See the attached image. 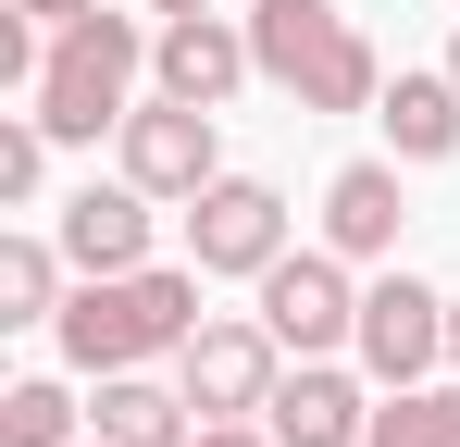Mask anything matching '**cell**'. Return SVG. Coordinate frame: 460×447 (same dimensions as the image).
<instances>
[{"label": "cell", "mask_w": 460, "mask_h": 447, "mask_svg": "<svg viewBox=\"0 0 460 447\" xmlns=\"http://www.w3.org/2000/svg\"><path fill=\"white\" fill-rule=\"evenodd\" d=\"M199 323H212V311H199V261H187V274H174V261H137V274H87V286L63 298V323H50V348L100 385V372L174 361Z\"/></svg>", "instance_id": "cell-1"}, {"label": "cell", "mask_w": 460, "mask_h": 447, "mask_svg": "<svg viewBox=\"0 0 460 447\" xmlns=\"http://www.w3.org/2000/svg\"><path fill=\"white\" fill-rule=\"evenodd\" d=\"M150 38H162V25H137V13H75V25H50V63H38V87H25V112H38L63 149L125 137Z\"/></svg>", "instance_id": "cell-2"}, {"label": "cell", "mask_w": 460, "mask_h": 447, "mask_svg": "<svg viewBox=\"0 0 460 447\" xmlns=\"http://www.w3.org/2000/svg\"><path fill=\"white\" fill-rule=\"evenodd\" d=\"M249 50H261V74H274L299 112H374L385 100L374 38H361L336 0H249Z\"/></svg>", "instance_id": "cell-3"}, {"label": "cell", "mask_w": 460, "mask_h": 447, "mask_svg": "<svg viewBox=\"0 0 460 447\" xmlns=\"http://www.w3.org/2000/svg\"><path fill=\"white\" fill-rule=\"evenodd\" d=\"M112 162H125V174H137L150 199H174V212H187V199H199V187L225 174V125H212L199 100H174V87H162V100H137V112H125Z\"/></svg>", "instance_id": "cell-4"}, {"label": "cell", "mask_w": 460, "mask_h": 447, "mask_svg": "<svg viewBox=\"0 0 460 447\" xmlns=\"http://www.w3.org/2000/svg\"><path fill=\"white\" fill-rule=\"evenodd\" d=\"M261 323L287 336V361H336L361 336V286H349V249H287L261 274Z\"/></svg>", "instance_id": "cell-5"}, {"label": "cell", "mask_w": 460, "mask_h": 447, "mask_svg": "<svg viewBox=\"0 0 460 447\" xmlns=\"http://www.w3.org/2000/svg\"><path fill=\"white\" fill-rule=\"evenodd\" d=\"M187 261H199V274H249V286H261V274L287 261V199H274L261 174H212V187L187 199Z\"/></svg>", "instance_id": "cell-6"}, {"label": "cell", "mask_w": 460, "mask_h": 447, "mask_svg": "<svg viewBox=\"0 0 460 447\" xmlns=\"http://www.w3.org/2000/svg\"><path fill=\"white\" fill-rule=\"evenodd\" d=\"M349 348H361L374 385H423V372L448 361V298L423 286V274H398V261H385L374 286H361V336H349Z\"/></svg>", "instance_id": "cell-7"}, {"label": "cell", "mask_w": 460, "mask_h": 447, "mask_svg": "<svg viewBox=\"0 0 460 447\" xmlns=\"http://www.w3.org/2000/svg\"><path fill=\"white\" fill-rule=\"evenodd\" d=\"M174 385L199 398V423H225V410H261L274 385H287V336L249 311V323H199L187 348H174Z\"/></svg>", "instance_id": "cell-8"}, {"label": "cell", "mask_w": 460, "mask_h": 447, "mask_svg": "<svg viewBox=\"0 0 460 447\" xmlns=\"http://www.w3.org/2000/svg\"><path fill=\"white\" fill-rule=\"evenodd\" d=\"M150 74L174 87V100H199V112H225L236 87L261 74V50H249V13H174L150 38Z\"/></svg>", "instance_id": "cell-9"}, {"label": "cell", "mask_w": 460, "mask_h": 447, "mask_svg": "<svg viewBox=\"0 0 460 447\" xmlns=\"http://www.w3.org/2000/svg\"><path fill=\"white\" fill-rule=\"evenodd\" d=\"M50 236H63V261H75V274H137V261H150V187H137V174L75 187V199L50 212Z\"/></svg>", "instance_id": "cell-10"}, {"label": "cell", "mask_w": 460, "mask_h": 447, "mask_svg": "<svg viewBox=\"0 0 460 447\" xmlns=\"http://www.w3.org/2000/svg\"><path fill=\"white\" fill-rule=\"evenodd\" d=\"M261 423H274V447H361L374 435V398H361V372L299 361L274 398H261Z\"/></svg>", "instance_id": "cell-11"}, {"label": "cell", "mask_w": 460, "mask_h": 447, "mask_svg": "<svg viewBox=\"0 0 460 447\" xmlns=\"http://www.w3.org/2000/svg\"><path fill=\"white\" fill-rule=\"evenodd\" d=\"M398 149L385 162H336L323 174V249H349V261H398Z\"/></svg>", "instance_id": "cell-12"}, {"label": "cell", "mask_w": 460, "mask_h": 447, "mask_svg": "<svg viewBox=\"0 0 460 447\" xmlns=\"http://www.w3.org/2000/svg\"><path fill=\"white\" fill-rule=\"evenodd\" d=\"M87 435H100V447H187V435H199V398H187V385H162L150 361H137V372H100Z\"/></svg>", "instance_id": "cell-13"}, {"label": "cell", "mask_w": 460, "mask_h": 447, "mask_svg": "<svg viewBox=\"0 0 460 447\" xmlns=\"http://www.w3.org/2000/svg\"><path fill=\"white\" fill-rule=\"evenodd\" d=\"M374 125H385L398 162H448V149H460V74H385Z\"/></svg>", "instance_id": "cell-14"}, {"label": "cell", "mask_w": 460, "mask_h": 447, "mask_svg": "<svg viewBox=\"0 0 460 447\" xmlns=\"http://www.w3.org/2000/svg\"><path fill=\"white\" fill-rule=\"evenodd\" d=\"M0 323H63V236L38 224L0 236Z\"/></svg>", "instance_id": "cell-15"}, {"label": "cell", "mask_w": 460, "mask_h": 447, "mask_svg": "<svg viewBox=\"0 0 460 447\" xmlns=\"http://www.w3.org/2000/svg\"><path fill=\"white\" fill-rule=\"evenodd\" d=\"M75 423H87V410H75V385H63V372H25V385L0 398V447H87Z\"/></svg>", "instance_id": "cell-16"}, {"label": "cell", "mask_w": 460, "mask_h": 447, "mask_svg": "<svg viewBox=\"0 0 460 447\" xmlns=\"http://www.w3.org/2000/svg\"><path fill=\"white\" fill-rule=\"evenodd\" d=\"M361 447H460V385H385Z\"/></svg>", "instance_id": "cell-17"}, {"label": "cell", "mask_w": 460, "mask_h": 447, "mask_svg": "<svg viewBox=\"0 0 460 447\" xmlns=\"http://www.w3.org/2000/svg\"><path fill=\"white\" fill-rule=\"evenodd\" d=\"M50 149H63V137H50L38 112H13V125H0V199H13V212L50 187Z\"/></svg>", "instance_id": "cell-18"}, {"label": "cell", "mask_w": 460, "mask_h": 447, "mask_svg": "<svg viewBox=\"0 0 460 447\" xmlns=\"http://www.w3.org/2000/svg\"><path fill=\"white\" fill-rule=\"evenodd\" d=\"M187 447H274V423H261V410H225V423H199Z\"/></svg>", "instance_id": "cell-19"}, {"label": "cell", "mask_w": 460, "mask_h": 447, "mask_svg": "<svg viewBox=\"0 0 460 447\" xmlns=\"http://www.w3.org/2000/svg\"><path fill=\"white\" fill-rule=\"evenodd\" d=\"M13 13H38V25H75V13H100V0H13Z\"/></svg>", "instance_id": "cell-20"}, {"label": "cell", "mask_w": 460, "mask_h": 447, "mask_svg": "<svg viewBox=\"0 0 460 447\" xmlns=\"http://www.w3.org/2000/svg\"><path fill=\"white\" fill-rule=\"evenodd\" d=\"M174 13H212V0H150V25H174Z\"/></svg>", "instance_id": "cell-21"}, {"label": "cell", "mask_w": 460, "mask_h": 447, "mask_svg": "<svg viewBox=\"0 0 460 447\" xmlns=\"http://www.w3.org/2000/svg\"><path fill=\"white\" fill-rule=\"evenodd\" d=\"M448 372H460V298H448Z\"/></svg>", "instance_id": "cell-22"}, {"label": "cell", "mask_w": 460, "mask_h": 447, "mask_svg": "<svg viewBox=\"0 0 460 447\" xmlns=\"http://www.w3.org/2000/svg\"><path fill=\"white\" fill-rule=\"evenodd\" d=\"M448 74H460V38H448Z\"/></svg>", "instance_id": "cell-23"}, {"label": "cell", "mask_w": 460, "mask_h": 447, "mask_svg": "<svg viewBox=\"0 0 460 447\" xmlns=\"http://www.w3.org/2000/svg\"><path fill=\"white\" fill-rule=\"evenodd\" d=\"M87 447H100V435H87Z\"/></svg>", "instance_id": "cell-24"}]
</instances>
